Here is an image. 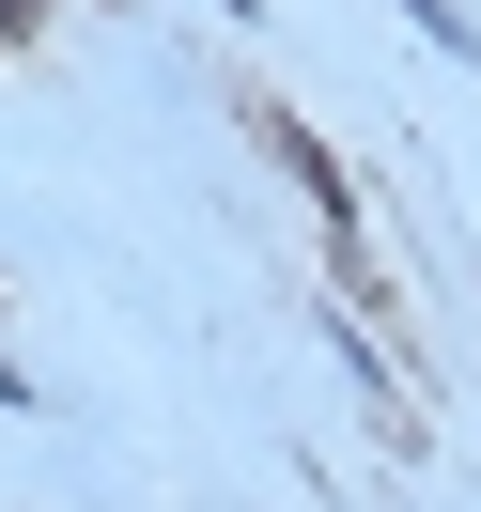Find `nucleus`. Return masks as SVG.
I'll return each instance as SVG.
<instances>
[{"mask_svg": "<svg viewBox=\"0 0 481 512\" xmlns=\"http://www.w3.org/2000/svg\"><path fill=\"white\" fill-rule=\"evenodd\" d=\"M32 16H47V0H0V32H32Z\"/></svg>", "mask_w": 481, "mask_h": 512, "instance_id": "nucleus-3", "label": "nucleus"}, {"mask_svg": "<svg viewBox=\"0 0 481 512\" xmlns=\"http://www.w3.org/2000/svg\"><path fill=\"white\" fill-rule=\"evenodd\" d=\"M249 140H264V156H280V171H295V187H311V202H326V233H342V264H357V171H342V156H326V140H311V125H295V109H249Z\"/></svg>", "mask_w": 481, "mask_h": 512, "instance_id": "nucleus-1", "label": "nucleus"}, {"mask_svg": "<svg viewBox=\"0 0 481 512\" xmlns=\"http://www.w3.org/2000/svg\"><path fill=\"white\" fill-rule=\"evenodd\" d=\"M388 16H419V32H435L450 63H481V16H450V0H388Z\"/></svg>", "mask_w": 481, "mask_h": 512, "instance_id": "nucleus-2", "label": "nucleus"}]
</instances>
